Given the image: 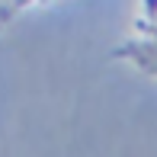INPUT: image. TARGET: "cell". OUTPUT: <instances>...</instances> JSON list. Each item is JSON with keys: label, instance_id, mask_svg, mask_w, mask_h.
<instances>
[{"label": "cell", "instance_id": "cell-1", "mask_svg": "<svg viewBox=\"0 0 157 157\" xmlns=\"http://www.w3.org/2000/svg\"><path fill=\"white\" fill-rule=\"evenodd\" d=\"M125 55H128L132 61H138L147 74H157V19H154L151 32H147L144 39H138L135 45L125 48Z\"/></svg>", "mask_w": 157, "mask_h": 157}]
</instances>
